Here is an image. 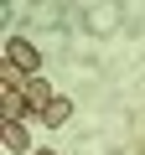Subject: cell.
Returning <instances> with one entry per match:
<instances>
[{
	"mask_svg": "<svg viewBox=\"0 0 145 155\" xmlns=\"http://www.w3.org/2000/svg\"><path fill=\"white\" fill-rule=\"evenodd\" d=\"M5 67L11 72H21V78H36V67H42V52L31 47V41H5Z\"/></svg>",
	"mask_w": 145,
	"mask_h": 155,
	"instance_id": "cell-1",
	"label": "cell"
},
{
	"mask_svg": "<svg viewBox=\"0 0 145 155\" xmlns=\"http://www.w3.org/2000/svg\"><path fill=\"white\" fill-rule=\"evenodd\" d=\"M0 119L5 124H26V119H42V109L31 104V93H0Z\"/></svg>",
	"mask_w": 145,
	"mask_h": 155,
	"instance_id": "cell-2",
	"label": "cell"
},
{
	"mask_svg": "<svg viewBox=\"0 0 145 155\" xmlns=\"http://www.w3.org/2000/svg\"><path fill=\"white\" fill-rule=\"evenodd\" d=\"M0 145H5L11 155H36V150H31V134H26V124H0Z\"/></svg>",
	"mask_w": 145,
	"mask_h": 155,
	"instance_id": "cell-3",
	"label": "cell"
},
{
	"mask_svg": "<svg viewBox=\"0 0 145 155\" xmlns=\"http://www.w3.org/2000/svg\"><path fill=\"white\" fill-rule=\"evenodd\" d=\"M67 119H72V98H62V93H57V98L42 109V124H47V129H62Z\"/></svg>",
	"mask_w": 145,
	"mask_h": 155,
	"instance_id": "cell-4",
	"label": "cell"
},
{
	"mask_svg": "<svg viewBox=\"0 0 145 155\" xmlns=\"http://www.w3.org/2000/svg\"><path fill=\"white\" fill-rule=\"evenodd\" d=\"M26 93H31V104H36V109H47V104L57 98V93H52V83H42V78H31V83H26Z\"/></svg>",
	"mask_w": 145,
	"mask_h": 155,
	"instance_id": "cell-5",
	"label": "cell"
},
{
	"mask_svg": "<svg viewBox=\"0 0 145 155\" xmlns=\"http://www.w3.org/2000/svg\"><path fill=\"white\" fill-rule=\"evenodd\" d=\"M36 155H52V150H36Z\"/></svg>",
	"mask_w": 145,
	"mask_h": 155,
	"instance_id": "cell-6",
	"label": "cell"
}]
</instances>
